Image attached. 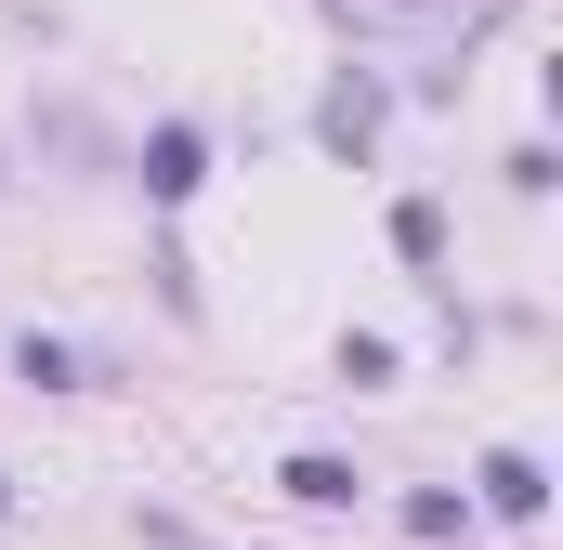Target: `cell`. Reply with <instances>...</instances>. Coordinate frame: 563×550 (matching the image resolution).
<instances>
[{"mask_svg": "<svg viewBox=\"0 0 563 550\" xmlns=\"http://www.w3.org/2000/svg\"><path fill=\"white\" fill-rule=\"evenodd\" d=\"M485 498H498V512H538V459L498 446V459H485Z\"/></svg>", "mask_w": 563, "mask_h": 550, "instance_id": "6da1fadb", "label": "cell"}, {"mask_svg": "<svg viewBox=\"0 0 563 550\" xmlns=\"http://www.w3.org/2000/svg\"><path fill=\"white\" fill-rule=\"evenodd\" d=\"M0 512H13V485H0Z\"/></svg>", "mask_w": 563, "mask_h": 550, "instance_id": "3957f363", "label": "cell"}, {"mask_svg": "<svg viewBox=\"0 0 563 550\" xmlns=\"http://www.w3.org/2000/svg\"><path fill=\"white\" fill-rule=\"evenodd\" d=\"M144 550H210V538H197L184 512H144Z\"/></svg>", "mask_w": 563, "mask_h": 550, "instance_id": "7a4b0ae2", "label": "cell"}]
</instances>
